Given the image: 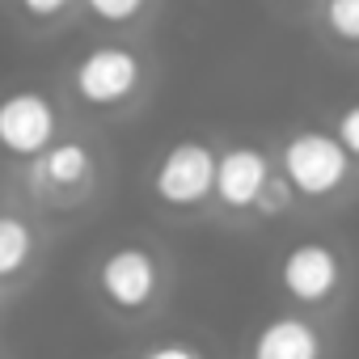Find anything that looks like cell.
<instances>
[{
  "instance_id": "obj_10",
  "label": "cell",
  "mask_w": 359,
  "mask_h": 359,
  "mask_svg": "<svg viewBox=\"0 0 359 359\" xmlns=\"http://www.w3.org/2000/svg\"><path fill=\"white\" fill-rule=\"evenodd\" d=\"M30 254H34V233H30V224L9 212L5 220H0V275H5V279H18L22 266L30 262Z\"/></svg>"
},
{
  "instance_id": "obj_4",
  "label": "cell",
  "mask_w": 359,
  "mask_h": 359,
  "mask_svg": "<svg viewBox=\"0 0 359 359\" xmlns=\"http://www.w3.org/2000/svg\"><path fill=\"white\" fill-rule=\"evenodd\" d=\"M97 287L110 309L140 313L152 304V296L161 287V266L144 245H114L97 266Z\"/></svg>"
},
{
  "instance_id": "obj_5",
  "label": "cell",
  "mask_w": 359,
  "mask_h": 359,
  "mask_svg": "<svg viewBox=\"0 0 359 359\" xmlns=\"http://www.w3.org/2000/svg\"><path fill=\"white\" fill-rule=\"evenodd\" d=\"M279 283L300 304H325L342 283V258L325 241H296L279 262Z\"/></svg>"
},
{
  "instance_id": "obj_7",
  "label": "cell",
  "mask_w": 359,
  "mask_h": 359,
  "mask_svg": "<svg viewBox=\"0 0 359 359\" xmlns=\"http://www.w3.org/2000/svg\"><path fill=\"white\" fill-rule=\"evenodd\" d=\"M271 161L262 148L254 144H233L220 152V165H216V199L229 208V212H254L262 191L271 187Z\"/></svg>"
},
{
  "instance_id": "obj_15",
  "label": "cell",
  "mask_w": 359,
  "mask_h": 359,
  "mask_svg": "<svg viewBox=\"0 0 359 359\" xmlns=\"http://www.w3.org/2000/svg\"><path fill=\"white\" fill-rule=\"evenodd\" d=\"M18 5L30 13V18H39V22H47V18H60L64 9H72V0H18Z\"/></svg>"
},
{
  "instance_id": "obj_8",
  "label": "cell",
  "mask_w": 359,
  "mask_h": 359,
  "mask_svg": "<svg viewBox=\"0 0 359 359\" xmlns=\"http://www.w3.org/2000/svg\"><path fill=\"white\" fill-rule=\"evenodd\" d=\"M321 334L304 317H275L254 334L250 359H321Z\"/></svg>"
},
{
  "instance_id": "obj_16",
  "label": "cell",
  "mask_w": 359,
  "mask_h": 359,
  "mask_svg": "<svg viewBox=\"0 0 359 359\" xmlns=\"http://www.w3.org/2000/svg\"><path fill=\"white\" fill-rule=\"evenodd\" d=\"M144 359H203V355L187 342H161V346H148Z\"/></svg>"
},
{
  "instance_id": "obj_12",
  "label": "cell",
  "mask_w": 359,
  "mask_h": 359,
  "mask_svg": "<svg viewBox=\"0 0 359 359\" xmlns=\"http://www.w3.org/2000/svg\"><path fill=\"white\" fill-rule=\"evenodd\" d=\"M85 5H89V13H93V18H102V22L118 26V22H131V18H140L148 0H85Z\"/></svg>"
},
{
  "instance_id": "obj_2",
  "label": "cell",
  "mask_w": 359,
  "mask_h": 359,
  "mask_svg": "<svg viewBox=\"0 0 359 359\" xmlns=\"http://www.w3.org/2000/svg\"><path fill=\"white\" fill-rule=\"evenodd\" d=\"M216 165L220 156L212 152V144L203 140H177L169 144V152L156 161V173H152V191L165 208H199L203 199L216 195Z\"/></svg>"
},
{
  "instance_id": "obj_3",
  "label": "cell",
  "mask_w": 359,
  "mask_h": 359,
  "mask_svg": "<svg viewBox=\"0 0 359 359\" xmlns=\"http://www.w3.org/2000/svg\"><path fill=\"white\" fill-rule=\"evenodd\" d=\"M144 81V68H140V55L127 51V47H114V43H102L93 51H85L72 68V89L85 106H97V110H110V106H123Z\"/></svg>"
},
{
  "instance_id": "obj_6",
  "label": "cell",
  "mask_w": 359,
  "mask_h": 359,
  "mask_svg": "<svg viewBox=\"0 0 359 359\" xmlns=\"http://www.w3.org/2000/svg\"><path fill=\"white\" fill-rule=\"evenodd\" d=\"M55 106L39 89H22L0 106V140L13 156H43L55 140Z\"/></svg>"
},
{
  "instance_id": "obj_17",
  "label": "cell",
  "mask_w": 359,
  "mask_h": 359,
  "mask_svg": "<svg viewBox=\"0 0 359 359\" xmlns=\"http://www.w3.org/2000/svg\"><path fill=\"white\" fill-rule=\"evenodd\" d=\"M296 5H304V0H296Z\"/></svg>"
},
{
  "instance_id": "obj_14",
  "label": "cell",
  "mask_w": 359,
  "mask_h": 359,
  "mask_svg": "<svg viewBox=\"0 0 359 359\" xmlns=\"http://www.w3.org/2000/svg\"><path fill=\"white\" fill-rule=\"evenodd\" d=\"M334 135L342 140V148L351 152V161H359V102H351V106L338 110V131Z\"/></svg>"
},
{
  "instance_id": "obj_9",
  "label": "cell",
  "mask_w": 359,
  "mask_h": 359,
  "mask_svg": "<svg viewBox=\"0 0 359 359\" xmlns=\"http://www.w3.org/2000/svg\"><path fill=\"white\" fill-rule=\"evenodd\" d=\"M34 173L43 177L51 191H72V187L89 182V173H93V156H89V148H85L81 140H64V144H51V148L39 156Z\"/></svg>"
},
{
  "instance_id": "obj_13",
  "label": "cell",
  "mask_w": 359,
  "mask_h": 359,
  "mask_svg": "<svg viewBox=\"0 0 359 359\" xmlns=\"http://www.w3.org/2000/svg\"><path fill=\"white\" fill-rule=\"evenodd\" d=\"M292 199H296V187L287 182V177H271V187L262 191V199H258V216H283L287 208H292Z\"/></svg>"
},
{
  "instance_id": "obj_11",
  "label": "cell",
  "mask_w": 359,
  "mask_h": 359,
  "mask_svg": "<svg viewBox=\"0 0 359 359\" xmlns=\"http://www.w3.org/2000/svg\"><path fill=\"white\" fill-rule=\"evenodd\" d=\"M325 30L338 43L359 47V0H325Z\"/></svg>"
},
{
  "instance_id": "obj_1",
  "label": "cell",
  "mask_w": 359,
  "mask_h": 359,
  "mask_svg": "<svg viewBox=\"0 0 359 359\" xmlns=\"http://www.w3.org/2000/svg\"><path fill=\"white\" fill-rule=\"evenodd\" d=\"M279 169L283 177L296 187V195L304 199H325L334 195L346 173H351V152L342 148V140L334 131H296L287 135V144L279 148Z\"/></svg>"
}]
</instances>
